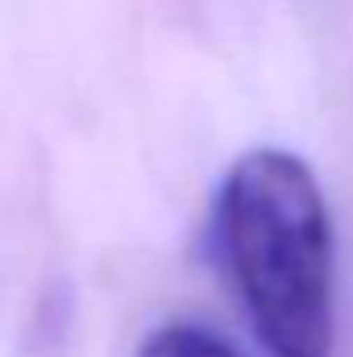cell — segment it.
<instances>
[{"label":"cell","instance_id":"cell-1","mask_svg":"<svg viewBox=\"0 0 353 357\" xmlns=\"http://www.w3.org/2000/svg\"><path fill=\"white\" fill-rule=\"evenodd\" d=\"M216 258L270 357H329L337 250L320 183L287 150L241 154L212 204Z\"/></svg>","mask_w":353,"mask_h":357},{"label":"cell","instance_id":"cell-2","mask_svg":"<svg viewBox=\"0 0 353 357\" xmlns=\"http://www.w3.org/2000/svg\"><path fill=\"white\" fill-rule=\"evenodd\" d=\"M137 357H241L229 341L200 324H163L158 333L146 337Z\"/></svg>","mask_w":353,"mask_h":357}]
</instances>
